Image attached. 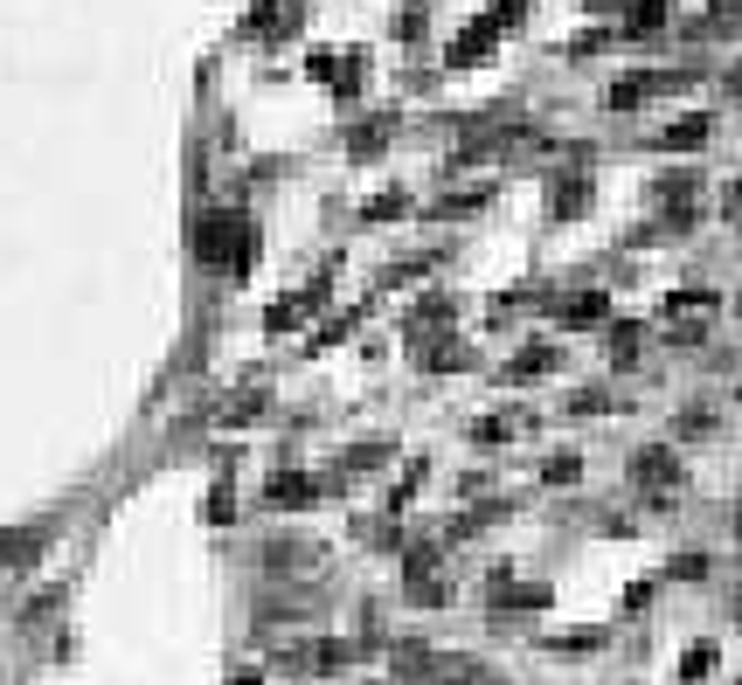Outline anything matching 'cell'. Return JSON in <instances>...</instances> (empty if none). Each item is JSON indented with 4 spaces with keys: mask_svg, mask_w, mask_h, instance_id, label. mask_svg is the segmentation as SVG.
Instances as JSON below:
<instances>
[{
    "mask_svg": "<svg viewBox=\"0 0 742 685\" xmlns=\"http://www.w3.org/2000/svg\"><path fill=\"white\" fill-rule=\"evenodd\" d=\"M250 243H258V235H250V215H237V208H209V215L195 222V256L222 277L250 271Z\"/></svg>",
    "mask_w": 742,
    "mask_h": 685,
    "instance_id": "1",
    "label": "cell"
},
{
    "mask_svg": "<svg viewBox=\"0 0 742 685\" xmlns=\"http://www.w3.org/2000/svg\"><path fill=\"white\" fill-rule=\"evenodd\" d=\"M354 657H362V644H347V637H313V644H299V651H278L271 665L278 672H299V678H334L347 672Z\"/></svg>",
    "mask_w": 742,
    "mask_h": 685,
    "instance_id": "2",
    "label": "cell"
},
{
    "mask_svg": "<svg viewBox=\"0 0 742 685\" xmlns=\"http://www.w3.org/2000/svg\"><path fill=\"white\" fill-rule=\"evenodd\" d=\"M631 485L652 492V498H673V492L687 485L680 451H673V443H638V451H631Z\"/></svg>",
    "mask_w": 742,
    "mask_h": 685,
    "instance_id": "3",
    "label": "cell"
},
{
    "mask_svg": "<svg viewBox=\"0 0 742 685\" xmlns=\"http://www.w3.org/2000/svg\"><path fill=\"white\" fill-rule=\"evenodd\" d=\"M326 492H334L326 478H305V471H278V478L264 485V506H271V513H305V506H320Z\"/></svg>",
    "mask_w": 742,
    "mask_h": 685,
    "instance_id": "4",
    "label": "cell"
},
{
    "mask_svg": "<svg viewBox=\"0 0 742 685\" xmlns=\"http://www.w3.org/2000/svg\"><path fill=\"white\" fill-rule=\"evenodd\" d=\"M548 312H555L562 333H591V326H610V292H569V298L548 305Z\"/></svg>",
    "mask_w": 742,
    "mask_h": 685,
    "instance_id": "5",
    "label": "cell"
},
{
    "mask_svg": "<svg viewBox=\"0 0 742 685\" xmlns=\"http://www.w3.org/2000/svg\"><path fill=\"white\" fill-rule=\"evenodd\" d=\"M555 602V589L548 582H506V575H493V582H485V610H548Z\"/></svg>",
    "mask_w": 742,
    "mask_h": 685,
    "instance_id": "6",
    "label": "cell"
},
{
    "mask_svg": "<svg viewBox=\"0 0 742 685\" xmlns=\"http://www.w3.org/2000/svg\"><path fill=\"white\" fill-rule=\"evenodd\" d=\"M493 49H500V29L479 14L466 35H451V42H445V70H472V63H485V56H493Z\"/></svg>",
    "mask_w": 742,
    "mask_h": 685,
    "instance_id": "7",
    "label": "cell"
},
{
    "mask_svg": "<svg viewBox=\"0 0 742 685\" xmlns=\"http://www.w3.org/2000/svg\"><path fill=\"white\" fill-rule=\"evenodd\" d=\"M714 139V112H687L667 131H652V152H701Z\"/></svg>",
    "mask_w": 742,
    "mask_h": 685,
    "instance_id": "8",
    "label": "cell"
},
{
    "mask_svg": "<svg viewBox=\"0 0 742 685\" xmlns=\"http://www.w3.org/2000/svg\"><path fill=\"white\" fill-rule=\"evenodd\" d=\"M555 367H562V354L548 347V339H527V347L500 367V381H534V375H555Z\"/></svg>",
    "mask_w": 742,
    "mask_h": 685,
    "instance_id": "9",
    "label": "cell"
},
{
    "mask_svg": "<svg viewBox=\"0 0 742 685\" xmlns=\"http://www.w3.org/2000/svg\"><path fill=\"white\" fill-rule=\"evenodd\" d=\"M583 208H591V173H562L555 188H548V215L555 222H576Z\"/></svg>",
    "mask_w": 742,
    "mask_h": 685,
    "instance_id": "10",
    "label": "cell"
},
{
    "mask_svg": "<svg viewBox=\"0 0 742 685\" xmlns=\"http://www.w3.org/2000/svg\"><path fill=\"white\" fill-rule=\"evenodd\" d=\"M49 540H56V526H42V519H35V526H21V534H8V540H0V561H8V568H29Z\"/></svg>",
    "mask_w": 742,
    "mask_h": 685,
    "instance_id": "11",
    "label": "cell"
},
{
    "mask_svg": "<svg viewBox=\"0 0 742 685\" xmlns=\"http://www.w3.org/2000/svg\"><path fill=\"white\" fill-rule=\"evenodd\" d=\"M258 561H264V575H285V568H320V547H313V540H271Z\"/></svg>",
    "mask_w": 742,
    "mask_h": 685,
    "instance_id": "12",
    "label": "cell"
},
{
    "mask_svg": "<svg viewBox=\"0 0 742 685\" xmlns=\"http://www.w3.org/2000/svg\"><path fill=\"white\" fill-rule=\"evenodd\" d=\"M667 21H673V8H667V0H631L618 35H667Z\"/></svg>",
    "mask_w": 742,
    "mask_h": 685,
    "instance_id": "13",
    "label": "cell"
},
{
    "mask_svg": "<svg viewBox=\"0 0 742 685\" xmlns=\"http://www.w3.org/2000/svg\"><path fill=\"white\" fill-rule=\"evenodd\" d=\"M396 139V112H375L368 125H354V139H347V152H354V160H368V152H382V146H389Z\"/></svg>",
    "mask_w": 742,
    "mask_h": 685,
    "instance_id": "14",
    "label": "cell"
},
{
    "mask_svg": "<svg viewBox=\"0 0 742 685\" xmlns=\"http://www.w3.org/2000/svg\"><path fill=\"white\" fill-rule=\"evenodd\" d=\"M417 367H424V375H458V367H472V354L458 347V339H438L430 354H417Z\"/></svg>",
    "mask_w": 742,
    "mask_h": 685,
    "instance_id": "15",
    "label": "cell"
},
{
    "mask_svg": "<svg viewBox=\"0 0 742 685\" xmlns=\"http://www.w3.org/2000/svg\"><path fill=\"white\" fill-rule=\"evenodd\" d=\"M604 347H610V367H631L638 360V347H646V326H610V339H604Z\"/></svg>",
    "mask_w": 742,
    "mask_h": 685,
    "instance_id": "16",
    "label": "cell"
},
{
    "mask_svg": "<svg viewBox=\"0 0 742 685\" xmlns=\"http://www.w3.org/2000/svg\"><path fill=\"white\" fill-rule=\"evenodd\" d=\"M714 665H722V644H694V651L680 657V685H701Z\"/></svg>",
    "mask_w": 742,
    "mask_h": 685,
    "instance_id": "17",
    "label": "cell"
},
{
    "mask_svg": "<svg viewBox=\"0 0 742 685\" xmlns=\"http://www.w3.org/2000/svg\"><path fill=\"white\" fill-rule=\"evenodd\" d=\"M500 188H493V180H485V188H466V194H451V201H438V208H430V215H479V208L485 201H493Z\"/></svg>",
    "mask_w": 742,
    "mask_h": 685,
    "instance_id": "18",
    "label": "cell"
},
{
    "mask_svg": "<svg viewBox=\"0 0 742 685\" xmlns=\"http://www.w3.org/2000/svg\"><path fill=\"white\" fill-rule=\"evenodd\" d=\"M659 312H667V319H687V312H714V292H701V284H687V292H673V298L659 305Z\"/></svg>",
    "mask_w": 742,
    "mask_h": 685,
    "instance_id": "19",
    "label": "cell"
},
{
    "mask_svg": "<svg viewBox=\"0 0 742 685\" xmlns=\"http://www.w3.org/2000/svg\"><path fill=\"white\" fill-rule=\"evenodd\" d=\"M583 478V457L576 451H555L548 464H542V485H576Z\"/></svg>",
    "mask_w": 742,
    "mask_h": 685,
    "instance_id": "20",
    "label": "cell"
},
{
    "mask_svg": "<svg viewBox=\"0 0 742 685\" xmlns=\"http://www.w3.org/2000/svg\"><path fill=\"white\" fill-rule=\"evenodd\" d=\"M514 430H521L514 415H479V423H472V443H485V451H493V443H506Z\"/></svg>",
    "mask_w": 742,
    "mask_h": 685,
    "instance_id": "21",
    "label": "cell"
},
{
    "mask_svg": "<svg viewBox=\"0 0 742 685\" xmlns=\"http://www.w3.org/2000/svg\"><path fill=\"white\" fill-rule=\"evenodd\" d=\"M409 589V602L417 610H438V602H451V582H438V575H424V582H403Z\"/></svg>",
    "mask_w": 742,
    "mask_h": 685,
    "instance_id": "22",
    "label": "cell"
},
{
    "mask_svg": "<svg viewBox=\"0 0 742 685\" xmlns=\"http://www.w3.org/2000/svg\"><path fill=\"white\" fill-rule=\"evenodd\" d=\"M396 215H409V194H375L362 208V222H396Z\"/></svg>",
    "mask_w": 742,
    "mask_h": 685,
    "instance_id": "23",
    "label": "cell"
},
{
    "mask_svg": "<svg viewBox=\"0 0 742 685\" xmlns=\"http://www.w3.org/2000/svg\"><path fill=\"white\" fill-rule=\"evenodd\" d=\"M604 409H618V402H610V388H576L569 394V415H604Z\"/></svg>",
    "mask_w": 742,
    "mask_h": 685,
    "instance_id": "24",
    "label": "cell"
},
{
    "mask_svg": "<svg viewBox=\"0 0 742 685\" xmlns=\"http://www.w3.org/2000/svg\"><path fill=\"white\" fill-rule=\"evenodd\" d=\"M521 14H527V0H493V8H485V21H493L500 35H506V29H521Z\"/></svg>",
    "mask_w": 742,
    "mask_h": 685,
    "instance_id": "25",
    "label": "cell"
},
{
    "mask_svg": "<svg viewBox=\"0 0 742 685\" xmlns=\"http://www.w3.org/2000/svg\"><path fill=\"white\" fill-rule=\"evenodd\" d=\"M708 568H714L708 555H673V561H667V575H673V582H701Z\"/></svg>",
    "mask_w": 742,
    "mask_h": 685,
    "instance_id": "26",
    "label": "cell"
},
{
    "mask_svg": "<svg viewBox=\"0 0 742 685\" xmlns=\"http://www.w3.org/2000/svg\"><path fill=\"white\" fill-rule=\"evenodd\" d=\"M714 430V409L708 402H687V415H680V436H708Z\"/></svg>",
    "mask_w": 742,
    "mask_h": 685,
    "instance_id": "27",
    "label": "cell"
},
{
    "mask_svg": "<svg viewBox=\"0 0 742 685\" xmlns=\"http://www.w3.org/2000/svg\"><path fill=\"white\" fill-rule=\"evenodd\" d=\"M382 457H396V443H362V451H347V471H375Z\"/></svg>",
    "mask_w": 742,
    "mask_h": 685,
    "instance_id": "28",
    "label": "cell"
},
{
    "mask_svg": "<svg viewBox=\"0 0 742 685\" xmlns=\"http://www.w3.org/2000/svg\"><path fill=\"white\" fill-rule=\"evenodd\" d=\"M424 21H430L424 8H403V21H396V35H403V42H417V35H424Z\"/></svg>",
    "mask_w": 742,
    "mask_h": 685,
    "instance_id": "29",
    "label": "cell"
},
{
    "mask_svg": "<svg viewBox=\"0 0 742 685\" xmlns=\"http://www.w3.org/2000/svg\"><path fill=\"white\" fill-rule=\"evenodd\" d=\"M583 8H591V14H625L631 0H583Z\"/></svg>",
    "mask_w": 742,
    "mask_h": 685,
    "instance_id": "30",
    "label": "cell"
},
{
    "mask_svg": "<svg viewBox=\"0 0 742 685\" xmlns=\"http://www.w3.org/2000/svg\"><path fill=\"white\" fill-rule=\"evenodd\" d=\"M722 208H729V215H742V180H735V188L722 194Z\"/></svg>",
    "mask_w": 742,
    "mask_h": 685,
    "instance_id": "31",
    "label": "cell"
},
{
    "mask_svg": "<svg viewBox=\"0 0 742 685\" xmlns=\"http://www.w3.org/2000/svg\"><path fill=\"white\" fill-rule=\"evenodd\" d=\"M729 97H742V63H735V70H729Z\"/></svg>",
    "mask_w": 742,
    "mask_h": 685,
    "instance_id": "32",
    "label": "cell"
},
{
    "mask_svg": "<svg viewBox=\"0 0 742 685\" xmlns=\"http://www.w3.org/2000/svg\"><path fill=\"white\" fill-rule=\"evenodd\" d=\"M735 540H742V506H735Z\"/></svg>",
    "mask_w": 742,
    "mask_h": 685,
    "instance_id": "33",
    "label": "cell"
}]
</instances>
